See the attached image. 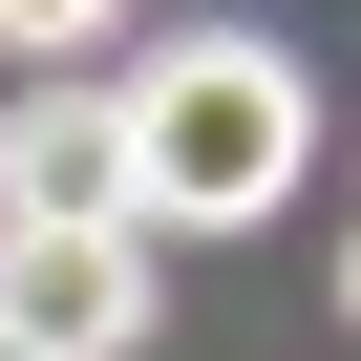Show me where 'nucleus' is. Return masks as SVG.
Masks as SVG:
<instances>
[{"label":"nucleus","mask_w":361,"mask_h":361,"mask_svg":"<svg viewBox=\"0 0 361 361\" xmlns=\"http://www.w3.org/2000/svg\"><path fill=\"white\" fill-rule=\"evenodd\" d=\"M128 149H149V255L170 234H255V213H298V170H319V85H298V43L192 22L170 64H128Z\"/></svg>","instance_id":"f257e3e1"},{"label":"nucleus","mask_w":361,"mask_h":361,"mask_svg":"<svg viewBox=\"0 0 361 361\" xmlns=\"http://www.w3.org/2000/svg\"><path fill=\"white\" fill-rule=\"evenodd\" d=\"M0 234H149V149H128V85H43L0 106Z\"/></svg>","instance_id":"f03ea898"},{"label":"nucleus","mask_w":361,"mask_h":361,"mask_svg":"<svg viewBox=\"0 0 361 361\" xmlns=\"http://www.w3.org/2000/svg\"><path fill=\"white\" fill-rule=\"evenodd\" d=\"M149 234H0V340L22 361H128L149 340Z\"/></svg>","instance_id":"7ed1b4c3"},{"label":"nucleus","mask_w":361,"mask_h":361,"mask_svg":"<svg viewBox=\"0 0 361 361\" xmlns=\"http://www.w3.org/2000/svg\"><path fill=\"white\" fill-rule=\"evenodd\" d=\"M128 0H0V64H106Z\"/></svg>","instance_id":"20e7f679"},{"label":"nucleus","mask_w":361,"mask_h":361,"mask_svg":"<svg viewBox=\"0 0 361 361\" xmlns=\"http://www.w3.org/2000/svg\"><path fill=\"white\" fill-rule=\"evenodd\" d=\"M340 319H361V255H340Z\"/></svg>","instance_id":"39448f33"},{"label":"nucleus","mask_w":361,"mask_h":361,"mask_svg":"<svg viewBox=\"0 0 361 361\" xmlns=\"http://www.w3.org/2000/svg\"><path fill=\"white\" fill-rule=\"evenodd\" d=\"M0 361H22V340H0Z\"/></svg>","instance_id":"423d86ee"}]
</instances>
